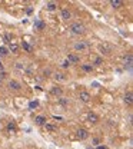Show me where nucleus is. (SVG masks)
<instances>
[{
    "label": "nucleus",
    "instance_id": "nucleus-5",
    "mask_svg": "<svg viewBox=\"0 0 133 149\" xmlns=\"http://www.w3.org/2000/svg\"><path fill=\"white\" fill-rule=\"evenodd\" d=\"M7 86H9L10 90H20V89H22L20 82H19V80H14V79H13V80H9V85H7Z\"/></svg>",
    "mask_w": 133,
    "mask_h": 149
},
{
    "label": "nucleus",
    "instance_id": "nucleus-3",
    "mask_svg": "<svg viewBox=\"0 0 133 149\" xmlns=\"http://www.w3.org/2000/svg\"><path fill=\"white\" fill-rule=\"evenodd\" d=\"M66 62H67L69 65H70V63H72V65H75V63H79V62H80V57H79L76 53H69V55H67Z\"/></svg>",
    "mask_w": 133,
    "mask_h": 149
},
{
    "label": "nucleus",
    "instance_id": "nucleus-7",
    "mask_svg": "<svg viewBox=\"0 0 133 149\" xmlns=\"http://www.w3.org/2000/svg\"><path fill=\"white\" fill-rule=\"evenodd\" d=\"M50 93H52L53 96H57V98H60V96L63 95V89H62L60 86H54V87H52Z\"/></svg>",
    "mask_w": 133,
    "mask_h": 149
},
{
    "label": "nucleus",
    "instance_id": "nucleus-28",
    "mask_svg": "<svg viewBox=\"0 0 133 149\" xmlns=\"http://www.w3.org/2000/svg\"><path fill=\"white\" fill-rule=\"evenodd\" d=\"M6 76H7V73H6V72H1V73H0V80H1L3 77H6Z\"/></svg>",
    "mask_w": 133,
    "mask_h": 149
},
{
    "label": "nucleus",
    "instance_id": "nucleus-20",
    "mask_svg": "<svg viewBox=\"0 0 133 149\" xmlns=\"http://www.w3.org/2000/svg\"><path fill=\"white\" fill-rule=\"evenodd\" d=\"M82 70H83V72H92V70H93V66H92V65H83V66H82Z\"/></svg>",
    "mask_w": 133,
    "mask_h": 149
},
{
    "label": "nucleus",
    "instance_id": "nucleus-10",
    "mask_svg": "<svg viewBox=\"0 0 133 149\" xmlns=\"http://www.w3.org/2000/svg\"><path fill=\"white\" fill-rule=\"evenodd\" d=\"M6 131L9 132V133H16L17 132V126H16V123H7V126H6Z\"/></svg>",
    "mask_w": 133,
    "mask_h": 149
},
{
    "label": "nucleus",
    "instance_id": "nucleus-2",
    "mask_svg": "<svg viewBox=\"0 0 133 149\" xmlns=\"http://www.w3.org/2000/svg\"><path fill=\"white\" fill-rule=\"evenodd\" d=\"M73 47H75L76 52H88L90 49V43L86 42V40H79V42H76L73 44Z\"/></svg>",
    "mask_w": 133,
    "mask_h": 149
},
{
    "label": "nucleus",
    "instance_id": "nucleus-12",
    "mask_svg": "<svg viewBox=\"0 0 133 149\" xmlns=\"http://www.w3.org/2000/svg\"><path fill=\"white\" fill-rule=\"evenodd\" d=\"M125 102H126L128 105H132L133 103V93L130 92V90L125 93Z\"/></svg>",
    "mask_w": 133,
    "mask_h": 149
},
{
    "label": "nucleus",
    "instance_id": "nucleus-31",
    "mask_svg": "<svg viewBox=\"0 0 133 149\" xmlns=\"http://www.w3.org/2000/svg\"><path fill=\"white\" fill-rule=\"evenodd\" d=\"M88 149H90V148H88Z\"/></svg>",
    "mask_w": 133,
    "mask_h": 149
},
{
    "label": "nucleus",
    "instance_id": "nucleus-24",
    "mask_svg": "<svg viewBox=\"0 0 133 149\" xmlns=\"http://www.w3.org/2000/svg\"><path fill=\"white\" fill-rule=\"evenodd\" d=\"M128 62V65L130 66L132 65V55H128V57H125V63Z\"/></svg>",
    "mask_w": 133,
    "mask_h": 149
},
{
    "label": "nucleus",
    "instance_id": "nucleus-1",
    "mask_svg": "<svg viewBox=\"0 0 133 149\" xmlns=\"http://www.w3.org/2000/svg\"><path fill=\"white\" fill-rule=\"evenodd\" d=\"M69 29H70V32H72L73 35H77V36H80V35H83V33L86 32V27H85L82 23H79V22L72 23Z\"/></svg>",
    "mask_w": 133,
    "mask_h": 149
},
{
    "label": "nucleus",
    "instance_id": "nucleus-16",
    "mask_svg": "<svg viewBox=\"0 0 133 149\" xmlns=\"http://www.w3.org/2000/svg\"><path fill=\"white\" fill-rule=\"evenodd\" d=\"M46 7H47L49 10H56V9H57V3H56V1H47V3H46Z\"/></svg>",
    "mask_w": 133,
    "mask_h": 149
},
{
    "label": "nucleus",
    "instance_id": "nucleus-4",
    "mask_svg": "<svg viewBox=\"0 0 133 149\" xmlns=\"http://www.w3.org/2000/svg\"><path fill=\"white\" fill-rule=\"evenodd\" d=\"M99 49H100L102 53H106V55H110V53L113 52V47H112L109 43H102V44L99 46Z\"/></svg>",
    "mask_w": 133,
    "mask_h": 149
},
{
    "label": "nucleus",
    "instance_id": "nucleus-6",
    "mask_svg": "<svg viewBox=\"0 0 133 149\" xmlns=\"http://www.w3.org/2000/svg\"><path fill=\"white\" fill-rule=\"evenodd\" d=\"M79 98H80V100H82V102H85V103H89V102L92 100L90 93H89V92H86V90H82V92L79 93Z\"/></svg>",
    "mask_w": 133,
    "mask_h": 149
},
{
    "label": "nucleus",
    "instance_id": "nucleus-23",
    "mask_svg": "<svg viewBox=\"0 0 133 149\" xmlns=\"http://www.w3.org/2000/svg\"><path fill=\"white\" fill-rule=\"evenodd\" d=\"M7 53H9V50L6 47H0V56H6Z\"/></svg>",
    "mask_w": 133,
    "mask_h": 149
},
{
    "label": "nucleus",
    "instance_id": "nucleus-14",
    "mask_svg": "<svg viewBox=\"0 0 133 149\" xmlns=\"http://www.w3.org/2000/svg\"><path fill=\"white\" fill-rule=\"evenodd\" d=\"M88 120L90 122V123H97L99 116H97V115H94V113H89L88 115Z\"/></svg>",
    "mask_w": 133,
    "mask_h": 149
},
{
    "label": "nucleus",
    "instance_id": "nucleus-22",
    "mask_svg": "<svg viewBox=\"0 0 133 149\" xmlns=\"http://www.w3.org/2000/svg\"><path fill=\"white\" fill-rule=\"evenodd\" d=\"M102 63H103V59H102V57H96V59H94V65H96V66H100Z\"/></svg>",
    "mask_w": 133,
    "mask_h": 149
},
{
    "label": "nucleus",
    "instance_id": "nucleus-8",
    "mask_svg": "<svg viewBox=\"0 0 133 149\" xmlns=\"http://www.w3.org/2000/svg\"><path fill=\"white\" fill-rule=\"evenodd\" d=\"M77 138H79L80 141L88 139L89 138V132L86 131V129H79V131H77Z\"/></svg>",
    "mask_w": 133,
    "mask_h": 149
},
{
    "label": "nucleus",
    "instance_id": "nucleus-18",
    "mask_svg": "<svg viewBox=\"0 0 133 149\" xmlns=\"http://www.w3.org/2000/svg\"><path fill=\"white\" fill-rule=\"evenodd\" d=\"M44 128H46V131H49V132H54V131H56V126L52 125V123H46Z\"/></svg>",
    "mask_w": 133,
    "mask_h": 149
},
{
    "label": "nucleus",
    "instance_id": "nucleus-27",
    "mask_svg": "<svg viewBox=\"0 0 133 149\" xmlns=\"http://www.w3.org/2000/svg\"><path fill=\"white\" fill-rule=\"evenodd\" d=\"M59 102H60V103H62V105H67V103H69V102H67V100H66V99H60V100H59Z\"/></svg>",
    "mask_w": 133,
    "mask_h": 149
},
{
    "label": "nucleus",
    "instance_id": "nucleus-9",
    "mask_svg": "<svg viewBox=\"0 0 133 149\" xmlns=\"http://www.w3.org/2000/svg\"><path fill=\"white\" fill-rule=\"evenodd\" d=\"M60 16H62V19L69 20V19L72 17V12H70L69 9H63V10H62V13H60Z\"/></svg>",
    "mask_w": 133,
    "mask_h": 149
},
{
    "label": "nucleus",
    "instance_id": "nucleus-25",
    "mask_svg": "<svg viewBox=\"0 0 133 149\" xmlns=\"http://www.w3.org/2000/svg\"><path fill=\"white\" fill-rule=\"evenodd\" d=\"M29 106H30V109H33V108H37V106H39V102H37V100H35V102H30V103H29Z\"/></svg>",
    "mask_w": 133,
    "mask_h": 149
},
{
    "label": "nucleus",
    "instance_id": "nucleus-26",
    "mask_svg": "<svg viewBox=\"0 0 133 149\" xmlns=\"http://www.w3.org/2000/svg\"><path fill=\"white\" fill-rule=\"evenodd\" d=\"M99 144H100V139H97V138H94V139H93V145H96V146H99Z\"/></svg>",
    "mask_w": 133,
    "mask_h": 149
},
{
    "label": "nucleus",
    "instance_id": "nucleus-21",
    "mask_svg": "<svg viewBox=\"0 0 133 149\" xmlns=\"http://www.w3.org/2000/svg\"><path fill=\"white\" fill-rule=\"evenodd\" d=\"M54 79L56 80H66V76L63 73H54Z\"/></svg>",
    "mask_w": 133,
    "mask_h": 149
},
{
    "label": "nucleus",
    "instance_id": "nucleus-19",
    "mask_svg": "<svg viewBox=\"0 0 133 149\" xmlns=\"http://www.w3.org/2000/svg\"><path fill=\"white\" fill-rule=\"evenodd\" d=\"M3 39H4V43H12V39H13V35H12V33H6Z\"/></svg>",
    "mask_w": 133,
    "mask_h": 149
},
{
    "label": "nucleus",
    "instance_id": "nucleus-15",
    "mask_svg": "<svg viewBox=\"0 0 133 149\" xmlns=\"http://www.w3.org/2000/svg\"><path fill=\"white\" fill-rule=\"evenodd\" d=\"M110 6H112L113 9H119V7L123 6V1H122V0H112V1H110Z\"/></svg>",
    "mask_w": 133,
    "mask_h": 149
},
{
    "label": "nucleus",
    "instance_id": "nucleus-11",
    "mask_svg": "<svg viewBox=\"0 0 133 149\" xmlns=\"http://www.w3.org/2000/svg\"><path fill=\"white\" fill-rule=\"evenodd\" d=\"M19 49H20V46H19L17 43H14V42H12V43L9 44V50H10L12 53H19Z\"/></svg>",
    "mask_w": 133,
    "mask_h": 149
},
{
    "label": "nucleus",
    "instance_id": "nucleus-17",
    "mask_svg": "<svg viewBox=\"0 0 133 149\" xmlns=\"http://www.w3.org/2000/svg\"><path fill=\"white\" fill-rule=\"evenodd\" d=\"M22 47H23V49H24L27 53H32V52H33V47H32V46H30L27 42H23V43H22Z\"/></svg>",
    "mask_w": 133,
    "mask_h": 149
},
{
    "label": "nucleus",
    "instance_id": "nucleus-29",
    "mask_svg": "<svg viewBox=\"0 0 133 149\" xmlns=\"http://www.w3.org/2000/svg\"><path fill=\"white\" fill-rule=\"evenodd\" d=\"M97 149H109V148H107V146H103V145H99Z\"/></svg>",
    "mask_w": 133,
    "mask_h": 149
},
{
    "label": "nucleus",
    "instance_id": "nucleus-13",
    "mask_svg": "<svg viewBox=\"0 0 133 149\" xmlns=\"http://www.w3.org/2000/svg\"><path fill=\"white\" fill-rule=\"evenodd\" d=\"M35 120H36V125H39V126H44V125L47 123V122H46V120H47L46 116H36Z\"/></svg>",
    "mask_w": 133,
    "mask_h": 149
},
{
    "label": "nucleus",
    "instance_id": "nucleus-30",
    "mask_svg": "<svg viewBox=\"0 0 133 149\" xmlns=\"http://www.w3.org/2000/svg\"><path fill=\"white\" fill-rule=\"evenodd\" d=\"M0 86H1V80H0Z\"/></svg>",
    "mask_w": 133,
    "mask_h": 149
}]
</instances>
